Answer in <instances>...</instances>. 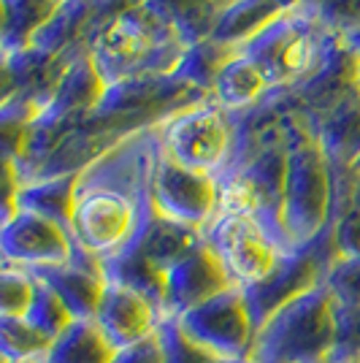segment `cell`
I'll return each instance as SVG.
<instances>
[{
    "label": "cell",
    "instance_id": "cell-1",
    "mask_svg": "<svg viewBox=\"0 0 360 363\" xmlns=\"http://www.w3.org/2000/svg\"><path fill=\"white\" fill-rule=\"evenodd\" d=\"M181 41L165 30L147 6L122 9L92 35L90 60L106 87L135 76H165L179 65Z\"/></svg>",
    "mask_w": 360,
    "mask_h": 363
},
{
    "label": "cell",
    "instance_id": "cell-2",
    "mask_svg": "<svg viewBox=\"0 0 360 363\" xmlns=\"http://www.w3.org/2000/svg\"><path fill=\"white\" fill-rule=\"evenodd\" d=\"M339 342L336 298L322 285L279 306L257 325L249 361L255 363H333Z\"/></svg>",
    "mask_w": 360,
    "mask_h": 363
},
{
    "label": "cell",
    "instance_id": "cell-3",
    "mask_svg": "<svg viewBox=\"0 0 360 363\" xmlns=\"http://www.w3.org/2000/svg\"><path fill=\"white\" fill-rule=\"evenodd\" d=\"M333 206L330 166L317 138L296 133L287 144V179L276 236L285 252H300L322 233Z\"/></svg>",
    "mask_w": 360,
    "mask_h": 363
},
{
    "label": "cell",
    "instance_id": "cell-4",
    "mask_svg": "<svg viewBox=\"0 0 360 363\" xmlns=\"http://www.w3.org/2000/svg\"><path fill=\"white\" fill-rule=\"evenodd\" d=\"M144 223L147 217L138 214L133 193L108 182H90L84 177L79 179L74 217L68 228L79 252L106 263L135 242Z\"/></svg>",
    "mask_w": 360,
    "mask_h": 363
},
{
    "label": "cell",
    "instance_id": "cell-5",
    "mask_svg": "<svg viewBox=\"0 0 360 363\" xmlns=\"http://www.w3.org/2000/svg\"><path fill=\"white\" fill-rule=\"evenodd\" d=\"M320 14L317 9L303 11V3L296 9H287L269 22L249 41L241 44V55L260 68L269 84L290 82L303 74H315L325 49L320 41Z\"/></svg>",
    "mask_w": 360,
    "mask_h": 363
},
{
    "label": "cell",
    "instance_id": "cell-6",
    "mask_svg": "<svg viewBox=\"0 0 360 363\" xmlns=\"http://www.w3.org/2000/svg\"><path fill=\"white\" fill-rule=\"evenodd\" d=\"M203 239L223 263L230 285L241 290L260 285L287 255L276 233L252 214H217L203 228Z\"/></svg>",
    "mask_w": 360,
    "mask_h": 363
},
{
    "label": "cell",
    "instance_id": "cell-7",
    "mask_svg": "<svg viewBox=\"0 0 360 363\" xmlns=\"http://www.w3.org/2000/svg\"><path fill=\"white\" fill-rule=\"evenodd\" d=\"M176 320L181 331L220 361H247L252 355L257 320L241 288L223 290Z\"/></svg>",
    "mask_w": 360,
    "mask_h": 363
},
{
    "label": "cell",
    "instance_id": "cell-8",
    "mask_svg": "<svg viewBox=\"0 0 360 363\" xmlns=\"http://www.w3.org/2000/svg\"><path fill=\"white\" fill-rule=\"evenodd\" d=\"M150 206L171 223L203 230L217 217V179L193 168H184L165 152H157L147 177Z\"/></svg>",
    "mask_w": 360,
    "mask_h": 363
},
{
    "label": "cell",
    "instance_id": "cell-9",
    "mask_svg": "<svg viewBox=\"0 0 360 363\" xmlns=\"http://www.w3.org/2000/svg\"><path fill=\"white\" fill-rule=\"evenodd\" d=\"M163 152L184 168L217 177L227 168L230 130L220 108L193 106L174 114L163 130Z\"/></svg>",
    "mask_w": 360,
    "mask_h": 363
},
{
    "label": "cell",
    "instance_id": "cell-10",
    "mask_svg": "<svg viewBox=\"0 0 360 363\" xmlns=\"http://www.w3.org/2000/svg\"><path fill=\"white\" fill-rule=\"evenodd\" d=\"M76 255L71 230L49 217L16 209L3 223V257L9 266L28 272H44L68 266Z\"/></svg>",
    "mask_w": 360,
    "mask_h": 363
},
{
    "label": "cell",
    "instance_id": "cell-11",
    "mask_svg": "<svg viewBox=\"0 0 360 363\" xmlns=\"http://www.w3.org/2000/svg\"><path fill=\"white\" fill-rule=\"evenodd\" d=\"M227 288L233 285L225 269L203 239V244L165 272V318H181Z\"/></svg>",
    "mask_w": 360,
    "mask_h": 363
},
{
    "label": "cell",
    "instance_id": "cell-12",
    "mask_svg": "<svg viewBox=\"0 0 360 363\" xmlns=\"http://www.w3.org/2000/svg\"><path fill=\"white\" fill-rule=\"evenodd\" d=\"M163 320L165 315L147 296L108 279L103 303H101V312H98V323L108 333V339L114 342L117 350L157 333Z\"/></svg>",
    "mask_w": 360,
    "mask_h": 363
},
{
    "label": "cell",
    "instance_id": "cell-13",
    "mask_svg": "<svg viewBox=\"0 0 360 363\" xmlns=\"http://www.w3.org/2000/svg\"><path fill=\"white\" fill-rule=\"evenodd\" d=\"M322 279H325V272H320L317 260L306 250L287 252L282 257V263L260 285L244 290L247 298H249L252 312H255L257 325L266 318H271L279 306H285L287 301H293L303 293L315 290L317 285H322Z\"/></svg>",
    "mask_w": 360,
    "mask_h": 363
},
{
    "label": "cell",
    "instance_id": "cell-14",
    "mask_svg": "<svg viewBox=\"0 0 360 363\" xmlns=\"http://www.w3.org/2000/svg\"><path fill=\"white\" fill-rule=\"evenodd\" d=\"M35 274L44 277L46 282L57 290V296L65 301L74 320H98V312H101V303H103L106 296V285H108L101 260L76 250L74 260L68 266L44 269V272Z\"/></svg>",
    "mask_w": 360,
    "mask_h": 363
},
{
    "label": "cell",
    "instance_id": "cell-15",
    "mask_svg": "<svg viewBox=\"0 0 360 363\" xmlns=\"http://www.w3.org/2000/svg\"><path fill=\"white\" fill-rule=\"evenodd\" d=\"M317 144L330 171L360 166V92H347L325 108Z\"/></svg>",
    "mask_w": 360,
    "mask_h": 363
},
{
    "label": "cell",
    "instance_id": "cell-16",
    "mask_svg": "<svg viewBox=\"0 0 360 363\" xmlns=\"http://www.w3.org/2000/svg\"><path fill=\"white\" fill-rule=\"evenodd\" d=\"M106 92L103 76L98 74V68L92 65L90 57H79V60L57 79L52 101L44 108L46 120L55 122H68L74 120L76 114L87 111V108H98L101 98Z\"/></svg>",
    "mask_w": 360,
    "mask_h": 363
},
{
    "label": "cell",
    "instance_id": "cell-17",
    "mask_svg": "<svg viewBox=\"0 0 360 363\" xmlns=\"http://www.w3.org/2000/svg\"><path fill=\"white\" fill-rule=\"evenodd\" d=\"M144 6L165 30L190 46L214 35L220 19V9L211 0H147Z\"/></svg>",
    "mask_w": 360,
    "mask_h": 363
},
{
    "label": "cell",
    "instance_id": "cell-18",
    "mask_svg": "<svg viewBox=\"0 0 360 363\" xmlns=\"http://www.w3.org/2000/svg\"><path fill=\"white\" fill-rule=\"evenodd\" d=\"M79 179L81 174H62V177H44V179L19 184L16 209H28V212H35L71 228Z\"/></svg>",
    "mask_w": 360,
    "mask_h": 363
},
{
    "label": "cell",
    "instance_id": "cell-19",
    "mask_svg": "<svg viewBox=\"0 0 360 363\" xmlns=\"http://www.w3.org/2000/svg\"><path fill=\"white\" fill-rule=\"evenodd\" d=\"M117 347L98 320H74L55 339L46 363H111Z\"/></svg>",
    "mask_w": 360,
    "mask_h": 363
},
{
    "label": "cell",
    "instance_id": "cell-20",
    "mask_svg": "<svg viewBox=\"0 0 360 363\" xmlns=\"http://www.w3.org/2000/svg\"><path fill=\"white\" fill-rule=\"evenodd\" d=\"M287 11L274 0H233L220 11L217 28H214V41L225 46L244 44L249 41L255 33H260L269 22Z\"/></svg>",
    "mask_w": 360,
    "mask_h": 363
},
{
    "label": "cell",
    "instance_id": "cell-21",
    "mask_svg": "<svg viewBox=\"0 0 360 363\" xmlns=\"http://www.w3.org/2000/svg\"><path fill=\"white\" fill-rule=\"evenodd\" d=\"M266 76L260 74L255 62L249 60L247 55L241 52H233L230 60L223 65V71L217 74V82H214V98L223 108H244L249 106L252 101L260 98V92L266 87Z\"/></svg>",
    "mask_w": 360,
    "mask_h": 363
},
{
    "label": "cell",
    "instance_id": "cell-22",
    "mask_svg": "<svg viewBox=\"0 0 360 363\" xmlns=\"http://www.w3.org/2000/svg\"><path fill=\"white\" fill-rule=\"evenodd\" d=\"M52 347L55 339L28 318H0V350L6 363H41Z\"/></svg>",
    "mask_w": 360,
    "mask_h": 363
},
{
    "label": "cell",
    "instance_id": "cell-23",
    "mask_svg": "<svg viewBox=\"0 0 360 363\" xmlns=\"http://www.w3.org/2000/svg\"><path fill=\"white\" fill-rule=\"evenodd\" d=\"M3 22H6V44L9 49L14 46L16 35V52L30 49L35 33L44 28V22L55 14V9L60 6L57 0H3Z\"/></svg>",
    "mask_w": 360,
    "mask_h": 363
},
{
    "label": "cell",
    "instance_id": "cell-24",
    "mask_svg": "<svg viewBox=\"0 0 360 363\" xmlns=\"http://www.w3.org/2000/svg\"><path fill=\"white\" fill-rule=\"evenodd\" d=\"M230 46L220 44L214 38H206L196 46H187L184 55H181L179 65L174 68V76L193 84V87H214L217 74L223 71V65L230 60L233 52H227Z\"/></svg>",
    "mask_w": 360,
    "mask_h": 363
},
{
    "label": "cell",
    "instance_id": "cell-25",
    "mask_svg": "<svg viewBox=\"0 0 360 363\" xmlns=\"http://www.w3.org/2000/svg\"><path fill=\"white\" fill-rule=\"evenodd\" d=\"M87 14H90V0L60 3V6L55 9V14L44 22V28L35 33L30 49L41 52V55H57L62 46L81 30Z\"/></svg>",
    "mask_w": 360,
    "mask_h": 363
},
{
    "label": "cell",
    "instance_id": "cell-26",
    "mask_svg": "<svg viewBox=\"0 0 360 363\" xmlns=\"http://www.w3.org/2000/svg\"><path fill=\"white\" fill-rule=\"evenodd\" d=\"M35 290H38L35 274L6 263L0 277V318H28Z\"/></svg>",
    "mask_w": 360,
    "mask_h": 363
},
{
    "label": "cell",
    "instance_id": "cell-27",
    "mask_svg": "<svg viewBox=\"0 0 360 363\" xmlns=\"http://www.w3.org/2000/svg\"><path fill=\"white\" fill-rule=\"evenodd\" d=\"M35 277H38V274H35ZM28 320L35 323L41 331L49 333L52 339H57V336L74 323V315L68 312L65 301L57 296V290L52 288L44 277H38V290H35V298H33V306H30V312H28Z\"/></svg>",
    "mask_w": 360,
    "mask_h": 363
},
{
    "label": "cell",
    "instance_id": "cell-28",
    "mask_svg": "<svg viewBox=\"0 0 360 363\" xmlns=\"http://www.w3.org/2000/svg\"><path fill=\"white\" fill-rule=\"evenodd\" d=\"M325 288L339 303L360 306V255L339 257L325 269Z\"/></svg>",
    "mask_w": 360,
    "mask_h": 363
},
{
    "label": "cell",
    "instance_id": "cell-29",
    "mask_svg": "<svg viewBox=\"0 0 360 363\" xmlns=\"http://www.w3.org/2000/svg\"><path fill=\"white\" fill-rule=\"evenodd\" d=\"M160 336H163L168 363H220V358H214L209 350L196 345L187 333L181 331L176 318H165L160 323Z\"/></svg>",
    "mask_w": 360,
    "mask_h": 363
},
{
    "label": "cell",
    "instance_id": "cell-30",
    "mask_svg": "<svg viewBox=\"0 0 360 363\" xmlns=\"http://www.w3.org/2000/svg\"><path fill=\"white\" fill-rule=\"evenodd\" d=\"M336 325H339V342L333 363H352L360 358V306L336 301Z\"/></svg>",
    "mask_w": 360,
    "mask_h": 363
},
{
    "label": "cell",
    "instance_id": "cell-31",
    "mask_svg": "<svg viewBox=\"0 0 360 363\" xmlns=\"http://www.w3.org/2000/svg\"><path fill=\"white\" fill-rule=\"evenodd\" d=\"M317 14L322 19V28L333 33H352L360 28V0H317Z\"/></svg>",
    "mask_w": 360,
    "mask_h": 363
},
{
    "label": "cell",
    "instance_id": "cell-32",
    "mask_svg": "<svg viewBox=\"0 0 360 363\" xmlns=\"http://www.w3.org/2000/svg\"><path fill=\"white\" fill-rule=\"evenodd\" d=\"M111 363H168L160 328H157V333H152V336L141 339V342H135V345L120 347Z\"/></svg>",
    "mask_w": 360,
    "mask_h": 363
},
{
    "label": "cell",
    "instance_id": "cell-33",
    "mask_svg": "<svg viewBox=\"0 0 360 363\" xmlns=\"http://www.w3.org/2000/svg\"><path fill=\"white\" fill-rule=\"evenodd\" d=\"M333 247L339 257L360 255V212L358 209H347L339 220V225L333 230Z\"/></svg>",
    "mask_w": 360,
    "mask_h": 363
},
{
    "label": "cell",
    "instance_id": "cell-34",
    "mask_svg": "<svg viewBox=\"0 0 360 363\" xmlns=\"http://www.w3.org/2000/svg\"><path fill=\"white\" fill-rule=\"evenodd\" d=\"M344 41L349 44V49H352V52H355V55L360 57V28H355L352 33H347Z\"/></svg>",
    "mask_w": 360,
    "mask_h": 363
},
{
    "label": "cell",
    "instance_id": "cell-35",
    "mask_svg": "<svg viewBox=\"0 0 360 363\" xmlns=\"http://www.w3.org/2000/svg\"><path fill=\"white\" fill-rule=\"evenodd\" d=\"M349 206L360 212V174H358V179H355V184H352V198H349Z\"/></svg>",
    "mask_w": 360,
    "mask_h": 363
},
{
    "label": "cell",
    "instance_id": "cell-36",
    "mask_svg": "<svg viewBox=\"0 0 360 363\" xmlns=\"http://www.w3.org/2000/svg\"><path fill=\"white\" fill-rule=\"evenodd\" d=\"M355 90L360 92V68H358V82H355Z\"/></svg>",
    "mask_w": 360,
    "mask_h": 363
},
{
    "label": "cell",
    "instance_id": "cell-37",
    "mask_svg": "<svg viewBox=\"0 0 360 363\" xmlns=\"http://www.w3.org/2000/svg\"><path fill=\"white\" fill-rule=\"evenodd\" d=\"M225 363H255V361H249V358H247V361H225Z\"/></svg>",
    "mask_w": 360,
    "mask_h": 363
},
{
    "label": "cell",
    "instance_id": "cell-38",
    "mask_svg": "<svg viewBox=\"0 0 360 363\" xmlns=\"http://www.w3.org/2000/svg\"><path fill=\"white\" fill-rule=\"evenodd\" d=\"M57 3H71V0H57Z\"/></svg>",
    "mask_w": 360,
    "mask_h": 363
},
{
    "label": "cell",
    "instance_id": "cell-39",
    "mask_svg": "<svg viewBox=\"0 0 360 363\" xmlns=\"http://www.w3.org/2000/svg\"><path fill=\"white\" fill-rule=\"evenodd\" d=\"M41 363H46V361H41Z\"/></svg>",
    "mask_w": 360,
    "mask_h": 363
},
{
    "label": "cell",
    "instance_id": "cell-40",
    "mask_svg": "<svg viewBox=\"0 0 360 363\" xmlns=\"http://www.w3.org/2000/svg\"><path fill=\"white\" fill-rule=\"evenodd\" d=\"M315 3H317V0H315Z\"/></svg>",
    "mask_w": 360,
    "mask_h": 363
}]
</instances>
